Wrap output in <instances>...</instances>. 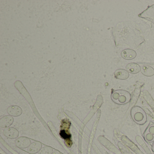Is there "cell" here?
<instances>
[{
    "label": "cell",
    "instance_id": "6da1fadb",
    "mask_svg": "<svg viewBox=\"0 0 154 154\" xmlns=\"http://www.w3.org/2000/svg\"><path fill=\"white\" fill-rule=\"evenodd\" d=\"M71 122L69 120L65 119L62 121L61 130L60 131V136L65 141L66 145L68 147H71L72 145V135L69 131Z\"/></svg>",
    "mask_w": 154,
    "mask_h": 154
},
{
    "label": "cell",
    "instance_id": "7a4b0ae2",
    "mask_svg": "<svg viewBox=\"0 0 154 154\" xmlns=\"http://www.w3.org/2000/svg\"><path fill=\"white\" fill-rule=\"evenodd\" d=\"M113 102L120 104H125L130 100V94L124 90H119L114 91L111 96Z\"/></svg>",
    "mask_w": 154,
    "mask_h": 154
},
{
    "label": "cell",
    "instance_id": "3957f363",
    "mask_svg": "<svg viewBox=\"0 0 154 154\" xmlns=\"http://www.w3.org/2000/svg\"><path fill=\"white\" fill-rule=\"evenodd\" d=\"M131 115L134 121L138 124H144L146 120V115L145 112L139 106H135L132 108Z\"/></svg>",
    "mask_w": 154,
    "mask_h": 154
},
{
    "label": "cell",
    "instance_id": "277c9868",
    "mask_svg": "<svg viewBox=\"0 0 154 154\" xmlns=\"http://www.w3.org/2000/svg\"><path fill=\"white\" fill-rule=\"evenodd\" d=\"M16 145L20 148H26L31 145L30 139L26 137H20L16 140Z\"/></svg>",
    "mask_w": 154,
    "mask_h": 154
},
{
    "label": "cell",
    "instance_id": "5b68a950",
    "mask_svg": "<svg viewBox=\"0 0 154 154\" xmlns=\"http://www.w3.org/2000/svg\"><path fill=\"white\" fill-rule=\"evenodd\" d=\"M3 133L6 137L11 139L16 138L19 135L18 131L17 129L11 127L5 128L3 130Z\"/></svg>",
    "mask_w": 154,
    "mask_h": 154
},
{
    "label": "cell",
    "instance_id": "8992f818",
    "mask_svg": "<svg viewBox=\"0 0 154 154\" xmlns=\"http://www.w3.org/2000/svg\"><path fill=\"white\" fill-rule=\"evenodd\" d=\"M121 55L125 60H132L137 56V53L133 49L128 48L123 50L121 52Z\"/></svg>",
    "mask_w": 154,
    "mask_h": 154
},
{
    "label": "cell",
    "instance_id": "52a82bcc",
    "mask_svg": "<svg viewBox=\"0 0 154 154\" xmlns=\"http://www.w3.org/2000/svg\"><path fill=\"white\" fill-rule=\"evenodd\" d=\"M14 119L11 115L4 116L0 119V127L2 128H7L12 125Z\"/></svg>",
    "mask_w": 154,
    "mask_h": 154
},
{
    "label": "cell",
    "instance_id": "ba28073f",
    "mask_svg": "<svg viewBox=\"0 0 154 154\" xmlns=\"http://www.w3.org/2000/svg\"><path fill=\"white\" fill-rule=\"evenodd\" d=\"M146 141L151 142L154 141V124L150 125L144 134Z\"/></svg>",
    "mask_w": 154,
    "mask_h": 154
},
{
    "label": "cell",
    "instance_id": "9c48e42d",
    "mask_svg": "<svg viewBox=\"0 0 154 154\" xmlns=\"http://www.w3.org/2000/svg\"><path fill=\"white\" fill-rule=\"evenodd\" d=\"M7 112L11 116L18 117L22 114V110L21 108L19 106L17 105H12L8 108Z\"/></svg>",
    "mask_w": 154,
    "mask_h": 154
},
{
    "label": "cell",
    "instance_id": "30bf717a",
    "mask_svg": "<svg viewBox=\"0 0 154 154\" xmlns=\"http://www.w3.org/2000/svg\"><path fill=\"white\" fill-rule=\"evenodd\" d=\"M114 76L119 80H125L128 78L129 73L125 69H119L115 71Z\"/></svg>",
    "mask_w": 154,
    "mask_h": 154
},
{
    "label": "cell",
    "instance_id": "8fae6325",
    "mask_svg": "<svg viewBox=\"0 0 154 154\" xmlns=\"http://www.w3.org/2000/svg\"><path fill=\"white\" fill-rule=\"evenodd\" d=\"M140 66L136 63H130L126 66V70L131 74H137L140 71Z\"/></svg>",
    "mask_w": 154,
    "mask_h": 154
},
{
    "label": "cell",
    "instance_id": "7c38bea8",
    "mask_svg": "<svg viewBox=\"0 0 154 154\" xmlns=\"http://www.w3.org/2000/svg\"><path fill=\"white\" fill-rule=\"evenodd\" d=\"M42 148V144L40 142L36 141L31 144L28 149V151L29 154H34L40 151Z\"/></svg>",
    "mask_w": 154,
    "mask_h": 154
},
{
    "label": "cell",
    "instance_id": "4fadbf2b",
    "mask_svg": "<svg viewBox=\"0 0 154 154\" xmlns=\"http://www.w3.org/2000/svg\"><path fill=\"white\" fill-rule=\"evenodd\" d=\"M140 72L143 75L148 77H151L154 75V69L149 66L144 65L141 66Z\"/></svg>",
    "mask_w": 154,
    "mask_h": 154
},
{
    "label": "cell",
    "instance_id": "5bb4252c",
    "mask_svg": "<svg viewBox=\"0 0 154 154\" xmlns=\"http://www.w3.org/2000/svg\"><path fill=\"white\" fill-rule=\"evenodd\" d=\"M53 153V149L52 147L45 146L40 149L38 154H52Z\"/></svg>",
    "mask_w": 154,
    "mask_h": 154
},
{
    "label": "cell",
    "instance_id": "9a60e30c",
    "mask_svg": "<svg viewBox=\"0 0 154 154\" xmlns=\"http://www.w3.org/2000/svg\"><path fill=\"white\" fill-rule=\"evenodd\" d=\"M52 154H61V153L58 150H55Z\"/></svg>",
    "mask_w": 154,
    "mask_h": 154
},
{
    "label": "cell",
    "instance_id": "2e32d148",
    "mask_svg": "<svg viewBox=\"0 0 154 154\" xmlns=\"http://www.w3.org/2000/svg\"><path fill=\"white\" fill-rule=\"evenodd\" d=\"M152 149L153 152H154V142H153V144H152Z\"/></svg>",
    "mask_w": 154,
    "mask_h": 154
}]
</instances>
